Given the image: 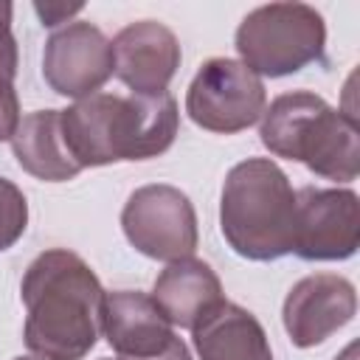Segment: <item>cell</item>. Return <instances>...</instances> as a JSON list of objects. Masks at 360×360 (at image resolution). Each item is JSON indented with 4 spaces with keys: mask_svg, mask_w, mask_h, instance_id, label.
I'll use <instances>...</instances> for the list:
<instances>
[{
    "mask_svg": "<svg viewBox=\"0 0 360 360\" xmlns=\"http://www.w3.org/2000/svg\"><path fill=\"white\" fill-rule=\"evenodd\" d=\"M104 287L90 264L65 248L39 253L20 284L25 346L39 360H82L101 338Z\"/></svg>",
    "mask_w": 360,
    "mask_h": 360,
    "instance_id": "cell-1",
    "label": "cell"
},
{
    "mask_svg": "<svg viewBox=\"0 0 360 360\" xmlns=\"http://www.w3.org/2000/svg\"><path fill=\"white\" fill-rule=\"evenodd\" d=\"M177 127L180 112L169 90L155 96L93 93L62 110V135L82 169L158 158L174 143Z\"/></svg>",
    "mask_w": 360,
    "mask_h": 360,
    "instance_id": "cell-2",
    "label": "cell"
},
{
    "mask_svg": "<svg viewBox=\"0 0 360 360\" xmlns=\"http://www.w3.org/2000/svg\"><path fill=\"white\" fill-rule=\"evenodd\" d=\"M219 231L231 250L250 262H276L292 253L295 191L276 160L248 158L225 174Z\"/></svg>",
    "mask_w": 360,
    "mask_h": 360,
    "instance_id": "cell-3",
    "label": "cell"
},
{
    "mask_svg": "<svg viewBox=\"0 0 360 360\" xmlns=\"http://www.w3.org/2000/svg\"><path fill=\"white\" fill-rule=\"evenodd\" d=\"M259 135L270 155L298 160L318 177L349 183L360 172V132L354 115L329 107L309 90L273 98L262 112Z\"/></svg>",
    "mask_w": 360,
    "mask_h": 360,
    "instance_id": "cell-4",
    "label": "cell"
},
{
    "mask_svg": "<svg viewBox=\"0 0 360 360\" xmlns=\"http://www.w3.org/2000/svg\"><path fill=\"white\" fill-rule=\"evenodd\" d=\"M233 42L239 62L256 76L281 79L323 56L326 25L321 11L307 3H270L239 22Z\"/></svg>",
    "mask_w": 360,
    "mask_h": 360,
    "instance_id": "cell-5",
    "label": "cell"
},
{
    "mask_svg": "<svg viewBox=\"0 0 360 360\" xmlns=\"http://www.w3.org/2000/svg\"><path fill=\"white\" fill-rule=\"evenodd\" d=\"M267 107L262 76L231 56H214L200 65L186 93L188 118L219 135H233L253 127Z\"/></svg>",
    "mask_w": 360,
    "mask_h": 360,
    "instance_id": "cell-6",
    "label": "cell"
},
{
    "mask_svg": "<svg viewBox=\"0 0 360 360\" xmlns=\"http://www.w3.org/2000/svg\"><path fill=\"white\" fill-rule=\"evenodd\" d=\"M121 228L138 253L158 262L194 256L200 239L191 200L166 183L135 188L121 211Z\"/></svg>",
    "mask_w": 360,
    "mask_h": 360,
    "instance_id": "cell-7",
    "label": "cell"
},
{
    "mask_svg": "<svg viewBox=\"0 0 360 360\" xmlns=\"http://www.w3.org/2000/svg\"><path fill=\"white\" fill-rule=\"evenodd\" d=\"M360 245V202L352 188L295 191L292 253L307 262H343Z\"/></svg>",
    "mask_w": 360,
    "mask_h": 360,
    "instance_id": "cell-8",
    "label": "cell"
},
{
    "mask_svg": "<svg viewBox=\"0 0 360 360\" xmlns=\"http://www.w3.org/2000/svg\"><path fill=\"white\" fill-rule=\"evenodd\" d=\"M42 76L53 93L76 101L87 98L112 76V42L93 22H68L45 42Z\"/></svg>",
    "mask_w": 360,
    "mask_h": 360,
    "instance_id": "cell-9",
    "label": "cell"
},
{
    "mask_svg": "<svg viewBox=\"0 0 360 360\" xmlns=\"http://www.w3.org/2000/svg\"><path fill=\"white\" fill-rule=\"evenodd\" d=\"M357 312L354 284L338 273H312L292 284L281 321L298 349H312L343 329Z\"/></svg>",
    "mask_w": 360,
    "mask_h": 360,
    "instance_id": "cell-10",
    "label": "cell"
},
{
    "mask_svg": "<svg viewBox=\"0 0 360 360\" xmlns=\"http://www.w3.org/2000/svg\"><path fill=\"white\" fill-rule=\"evenodd\" d=\"M180 68V42L158 20L124 25L112 39V73L135 96H155L169 87Z\"/></svg>",
    "mask_w": 360,
    "mask_h": 360,
    "instance_id": "cell-11",
    "label": "cell"
},
{
    "mask_svg": "<svg viewBox=\"0 0 360 360\" xmlns=\"http://www.w3.org/2000/svg\"><path fill=\"white\" fill-rule=\"evenodd\" d=\"M101 335L118 352V357H152L172 343L174 326L158 309L152 295L138 290H115L104 295Z\"/></svg>",
    "mask_w": 360,
    "mask_h": 360,
    "instance_id": "cell-12",
    "label": "cell"
},
{
    "mask_svg": "<svg viewBox=\"0 0 360 360\" xmlns=\"http://www.w3.org/2000/svg\"><path fill=\"white\" fill-rule=\"evenodd\" d=\"M152 301L166 315L172 326L191 329L205 312L225 301L219 276L202 259H177L169 262L166 270L155 278Z\"/></svg>",
    "mask_w": 360,
    "mask_h": 360,
    "instance_id": "cell-13",
    "label": "cell"
},
{
    "mask_svg": "<svg viewBox=\"0 0 360 360\" xmlns=\"http://www.w3.org/2000/svg\"><path fill=\"white\" fill-rule=\"evenodd\" d=\"M200 360H273L267 335L253 312L222 301L191 326Z\"/></svg>",
    "mask_w": 360,
    "mask_h": 360,
    "instance_id": "cell-14",
    "label": "cell"
},
{
    "mask_svg": "<svg viewBox=\"0 0 360 360\" xmlns=\"http://www.w3.org/2000/svg\"><path fill=\"white\" fill-rule=\"evenodd\" d=\"M11 152L22 172L45 183H65L82 172L62 135V110H34L20 118Z\"/></svg>",
    "mask_w": 360,
    "mask_h": 360,
    "instance_id": "cell-15",
    "label": "cell"
},
{
    "mask_svg": "<svg viewBox=\"0 0 360 360\" xmlns=\"http://www.w3.org/2000/svg\"><path fill=\"white\" fill-rule=\"evenodd\" d=\"M28 225L25 194L6 177H0V250H8Z\"/></svg>",
    "mask_w": 360,
    "mask_h": 360,
    "instance_id": "cell-16",
    "label": "cell"
},
{
    "mask_svg": "<svg viewBox=\"0 0 360 360\" xmlns=\"http://www.w3.org/2000/svg\"><path fill=\"white\" fill-rule=\"evenodd\" d=\"M11 3H0V79L14 82L17 76V39L11 34Z\"/></svg>",
    "mask_w": 360,
    "mask_h": 360,
    "instance_id": "cell-17",
    "label": "cell"
},
{
    "mask_svg": "<svg viewBox=\"0 0 360 360\" xmlns=\"http://www.w3.org/2000/svg\"><path fill=\"white\" fill-rule=\"evenodd\" d=\"M20 127V98L14 82L0 79V141H11Z\"/></svg>",
    "mask_w": 360,
    "mask_h": 360,
    "instance_id": "cell-18",
    "label": "cell"
},
{
    "mask_svg": "<svg viewBox=\"0 0 360 360\" xmlns=\"http://www.w3.org/2000/svg\"><path fill=\"white\" fill-rule=\"evenodd\" d=\"M37 8V14H39V20H42V25H59V22H65L70 14H76V11H82V3H76V6H65V3H37L34 6Z\"/></svg>",
    "mask_w": 360,
    "mask_h": 360,
    "instance_id": "cell-19",
    "label": "cell"
},
{
    "mask_svg": "<svg viewBox=\"0 0 360 360\" xmlns=\"http://www.w3.org/2000/svg\"><path fill=\"white\" fill-rule=\"evenodd\" d=\"M115 360H191V354H188V346L174 335L172 343L163 352L152 354V357H115Z\"/></svg>",
    "mask_w": 360,
    "mask_h": 360,
    "instance_id": "cell-20",
    "label": "cell"
},
{
    "mask_svg": "<svg viewBox=\"0 0 360 360\" xmlns=\"http://www.w3.org/2000/svg\"><path fill=\"white\" fill-rule=\"evenodd\" d=\"M335 360H360V357H357V343H349V346H346Z\"/></svg>",
    "mask_w": 360,
    "mask_h": 360,
    "instance_id": "cell-21",
    "label": "cell"
},
{
    "mask_svg": "<svg viewBox=\"0 0 360 360\" xmlns=\"http://www.w3.org/2000/svg\"><path fill=\"white\" fill-rule=\"evenodd\" d=\"M14 360H39V357H34V354H31V357H14Z\"/></svg>",
    "mask_w": 360,
    "mask_h": 360,
    "instance_id": "cell-22",
    "label": "cell"
}]
</instances>
